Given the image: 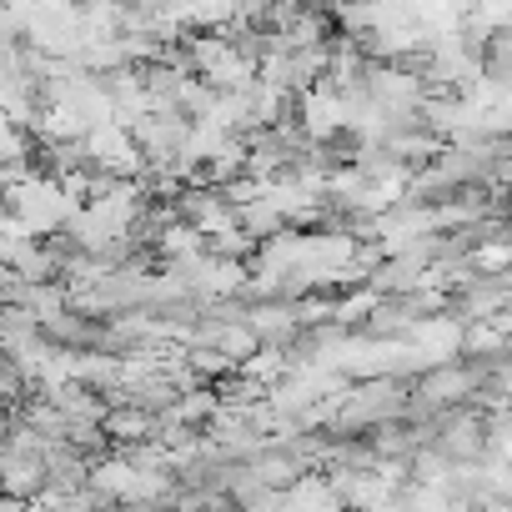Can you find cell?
I'll return each instance as SVG.
<instances>
[{"label": "cell", "instance_id": "obj_2", "mask_svg": "<svg viewBox=\"0 0 512 512\" xmlns=\"http://www.w3.org/2000/svg\"><path fill=\"white\" fill-rule=\"evenodd\" d=\"M151 427H156V422H151L146 407H131V402H126V412H106V432H111V442H141Z\"/></svg>", "mask_w": 512, "mask_h": 512}, {"label": "cell", "instance_id": "obj_1", "mask_svg": "<svg viewBox=\"0 0 512 512\" xmlns=\"http://www.w3.org/2000/svg\"><path fill=\"white\" fill-rule=\"evenodd\" d=\"M462 392H477V372H472V367H437V372L422 377L417 402H422V407H452Z\"/></svg>", "mask_w": 512, "mask_h": 512}]
</instances>
